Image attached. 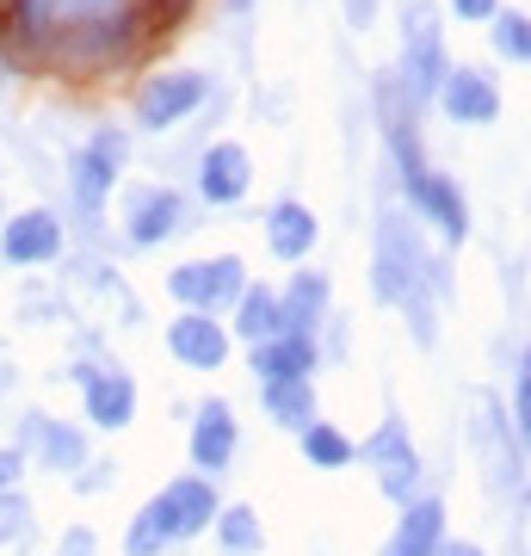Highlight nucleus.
Masks as SVG:
<instances>
[{"label": "nucleus", "mask_w": 531, "mask_h": 556, "mask_svg": "<svg viewBox=\"0 0 531 556\" xmlns=\"http://www.w3.org/2000/svg\"><path fill=\"white\" fill-rule=\"evenodd\" d=\"M371 278H377L371 285L377 303L402 309L420 346H439V309L433 303L452 298V285H445V266L427 254L420 229H414L395 204H383V217H377V266H371Z\"/></svg>", "instance_id": "obj_1"}, {"label": "nucleus", "mask_w": 531, "mask_h": 556, "mask_svg": "<svg viewBox=\"0 0 531 556\" xmlns=\"http://www.w3.org/2000/svg\"><path fill=\"white\" fill-rule=\"evenodd\" d=\"M353 464H371L383 501H395V507H408V501L420 495V482H427V470H420V452H414L408 427H402L395 415L383 420L371 439H358V445H353Z\"/></svg>", "instance_id": "obj_2"}, {"label": "nucleus", "mask_w": 531, "mask_h": 556, "mask_svg": "<svg viewBox=\"0 0 531 556\" xmlns=\"http://www.w3.org/2000/svg\"><path fill=\"white\" fill-rule=\"evenodd\" d=\"M248 285V266L236 254H211V260H186L167 273V298L179 309H198V316H229V303L241 298Z\"/></svg>", "instance_id": "obj_3"}, {"label": "nucleus", "mask_w": 531, "mask_h": 556, "mask_svg": "<svg viewBox=\"0 0 531 556\" xmlns=\"http://www.w3.org/2000/svg\"><path fill=\"white\" fill-rule=\"evenodd\" d=\"M68 383L80 390L87 427H99V433H124L137 420V378L124 365H112V358H99V365L80 358V365H68Z\"/></svg>", "instance_id": "obj_4"}, {"label": "nucleus", "mask_w": 531, "mask_h": 556, "mask_svg": "<svg viewBox=\"0 0 531 556\" xmlns=\"http://www.w3.org/2000/svg\"><path fill=\"white\" fill-rule=\"evenodd\" d=\"M445 31H439V13L427 7H408L402 20V87H408V105H427L445 80Z\"/></svg>", "instance_id": "obj_5"}, {"label": "nucleus", "mask_w": 531, "mask_h": 556, "mask_svg": "<svg viewBox=\"0 0 531 556\" xmlns=\"http://www.w3.org/2000/svg\"><path fill=\"white\" fill-rule=\"evenodd\" d=\"M124 161H130V137H124V130H112V124H105V130H93V137L68 155V192H75L80 211H99V204L112 199Z\"/></svg>", "instance_id": "obj_6"}, {"label": "nucleus", "mask_w": 531, "mask_h": 556, "mask_svg": "<svg viewBox=\"0 0 531 556\" xmlns=\"http://www.w3.org/2000/svg\"><path fill=\"white\" fill-rule=\"evenodd\" d=\"M13 445L25 452V464H38L43 477H75L80 464H87V433H80L75 420H50V415H20V433Z\"/></svg>", "instance_id": "obj_7"}, {"label": "nucleus", "mask_w": 531, "mask_h": 556, "mask_svg": "<svg viewBox=\"0 0 531 556\" xmlns=\"http://www.w3.org/2000/svg\"><path fill=\"white\" fill-rule=\"evenodd\" d=\"M211 93V80L192 75V68H174V75H149L137 87V130H174L179 118H192Z\"/></svg>", "instance_id": "obj_8"}, {"label": "nucleus", "mask_w": 531, "mask_h": 556, "mask_svg": "<svg viewBox=\"0 0 531 556\" xmlns=\"http://www.w3.org/2000/svg\"><path fill=\"white\" fill-rule=\"evenodd\" d=\"M236 445H241L236 408H229L223 396H204V402L192 408V439H186V452H192V470L217 482L223 470L236 464Z\"/></svg>", "instance_id": "obj_9"}, {"label": "nucleus", "mask_w": 531, "mask_h": 556, "mask_svg": "<svg viewBox=\"0 0 531 556\" xmlns=\"http://www.w3.org/2000/svg\"><path fill=\"white\" fill-rule=\"evenodd\" d=\"M167 353L186 365V371H223L229 353H236V334L223 316H198V309H179L167 321Z\"/></svg>", "instance_id": "obj_10"}, {"label": "nucleus", "mask_w": 531, "mask_h": 556, "mask_svg": "<svg viewBox=\"0 0 531 556\" xmlns=\"http://www.w3.org/2000/svg\"><path fill=\"white\" fill-rule=\"evenodd\" d=\"M248 186H254V155L241 142H211L198 155V199L204 204H217V211L223 204H241Z\"/></svg>", "instance_id": "obj_11"}, {"label": "nucleus", "mask_w": 531, "mask_h": 556, "mask_svg": "<svg viewBox=\"0 0 531 556\" xmlns=\"http://www.w3.org/2000/svg\"><path fill=\"white\" fill-rule=\"evenodd\" d=\"M0 260L7 266H50V260H62V217L56 211H20L13 223H0Z\"/></svg>", "instance_id": "obj_12"}, {"label": "nucleus", "mask_w": 531, "mask_h": 556, "mask_svg": "<svg viewBox=\"0 0 531 556\" xmlns=\"http://www.w3.org/2000/svg\"><path fill=\"white\" fill-rule=\"evenodd\" d=\"M433 100L445 105V118H457V124H494L501 118V87L489 80V68H470V62L445 68Z\"/></svg>", "instance_id": "obj_13"}, {"label": "nucleus", "mask_w": 531, "mask_h": 556, "mask_svg": "<svg viewBox=\"0 0 531 556\" xmlns=\"http://www.w3.org/2000/svg\"><path fill=\"white\" fill-rule=\"evenodd\" d=\"M414 204V217L420 223H433L439 236L452 241V248H464L470 241V204H464V192H457V179L452 174H439V167H427V179L408 192Z\"/></svg>", "instance_id": "obj_14"}, {"label": "nucleus", "mask_w": 531, "mask_h": 556, "mask_svg": "<svg viewBox=\"0 0 531 556\" xmlns=\"http://www.w3.org/2000/svg\"><path fill=\"white\" fill-rule=\"evenodd\" d=\"M161 514H167V532H174V544H186V538H204L211 532V519H217V482L211 477H179L161 489Z\"/></svg>", "instance_id": "obj_15"}, {"label": "nucleus", "mask_w": 531, "mask_h": 556, "mask_svg": "<svg viewBox=\"0 0 531 556\" xmlns=\"http://www.w3.org/2000/svg\"><path fill=\"white\" fill-rule=\"evenodd\" d=\"M124 229H130V248H161L186 229V199L174 186H142L124 211Z\"/></svg>", "instance_id": "obj_16"}, {"label": "nucleus", "mask_w": 531, "mask_h": 556, "mask_svg": "<svg viewBox=\"0 0 531 556\" xmlns=\"http://www.w3.org/2000/svg\"><path fill=\"white\" fill-rule=\"evenodd\" d=\"M328 303H334V285H328V273H315V266H303V273H291V285L278 291V321H285V334H309L328 321Z\"/></svg>", "instance_id": "obj_17"}, {"label": "nucleus", "mask_w": 531, "mask_h": 556, "mask_svg": "<svg viewBox=\"0 0 531 556\" xmlns=\"http://www.w3.org/2000/svg\"><path fill=\"white\" fill-rule=\"evenodd\" d=\"M439 538H445V501L414 495L408 507H395V532L383 544V556H433Z\"/></svg>", "instance_id": "obj_18"}, {"label": "nucleus", "mask_w": 531, "mask_h": 556, "mask_svg": "<svg viewBox=\"0 0 531 556\" xmlns=\"http://www.w3.org/2000/svg\"><path fill=\"white\" fill-rule=\"evenodd\" d=\"M248 365H254L260 383H291V378H315L321 353H315L309 334H273L260 346H248Z\"/></svg>", "instance_id": "obj_19"}, {"label": "nucleus", "mask_w": 531, "mask_h": 556, "mask_svg": "<svg viewBox=\"0 0 531 556\" xmlns=\"http://www.w3.org/2000/svg\"><path fill=\"white\" fill-rule=\"evenodd\" d=\"M315 236H321V217H315L309 204H296V199H278L273 211H266V248H273L278 260H309Z\"/></svg>", "instance_id": "obj_20"}, {"label": "nucleus", "mask_w": 531, "mask_h": 556, "mask_svg": "<svg viewBox=\"0 0 531 556\" xmlns=\"http://www.w3.org/2000/svg\"><path fill=\"white\" fill-rule=\"evenodd\" d=\"M229 334L260 346V340L285 334V321H278V291L273 285H241V298L229 303Z\"/></svg>", "instance_id": "obj_21"}, {"label": "nucleus", "mask_w": 531, "mask_h": 556, "mask_svg": "<svg viewBox=\"0 0 531 556\" xmlns=\"http://www.w3.org/2000/svg\"><path fill=\"white\" fill-rule=\"evenodd\" d=\"M260 408L273 427L296 433V427H309L315 420V378H291V383H260Z\"/></svg>", "instance_id": "obj_22"}, {"label": "nucleus", "mask_w": 531, "mask_h": 556, "mask_svg": "<svg viewBox=\"0 0 531 556\" xmlns=\"http://www.w3.org/2000/svg\"><path fill=\"white\" fill-rule=\"evenodd\" d=\"M211 532H217V544H223L229 556H260V551H266L260 514L248 507V501H236V507H217V519H211Z\"/></svg>", "instance_id": "obj_23"}, {"label": "nucleus", "mask_w": 531, "mask_h": 556, "mask_svg": "<svg viewBox=\"0 0 531 556\" xmlns=\"http://www.w3.org/2000/svg\"><path fill=\"white\" fill-rule=\"evenodd\" d=\"M296 445H303V457H309L315 470H346V464H353V439L321 415H315L309 427H296Z\"/></svg>", "instance_id": "obj_24"}, {"label": "nucleus", "mask_w": 531, "mask_h": 556, "mask_svg": "<svg viewBox=\"0 0 531 556\" xmlns=\"http://www.w3.org/2000/svg\"><path fill=\"white\" fill-rule=\"evenodd\" d=\"M174 551V532H167V514H161V501L149 495L130 519V532H124V556H167Z\"/></svg>", "instance_id": "obj_25"}, {"label": "nucleus", "mask_w": 531, "mask_h": 556, "mask_svg": "<svg viewBox=\"0 0 531 556\" xmlns=\"http://www.w3.org/2000/svg\"><path fill=\"white\" fill-rule=\"evenodd\" d=\"M494 31H489V43H494V56L501 62H513V68H526L531 62V20L519 13V7H507V13H494Z\"/></svg>", "instance_id": "obj_26"}, {"label": "nucleus", "mask_w": 531, "mask_h": 556, "mask_svg": "<svg viewBox=\"0 0 531 556\" xmlns=\"http://www.w3.org/2000/svg\"><path fill=\"white\" fill-rule=\"evenodd\" d=\"M25 538H31V507L20 489H7L0 495V544H25Z\"/></svg>", "instance_id": "obj_27"}, {"label": "nucleus", "mask_w": 531, "mask_h": 556, "mask_svg": "<svg viewBox=\"0 0 531 556\" xmlns=\"http://www.w3.org/2000/svg\"><path fill=\"white\" fill-rule=\"evenodd\" d=\"M105 489H118V464L112 457H87L75 470V495H105Z\"/></svg>", "instance_id": "obj_28"}, {"label": "nucleus", "mask_w": 531, "mask_h": 556, "mask_svg": "<svg viewBox=\"0 0 531 556\" xmlns=\"http://www.w3.org/2000/svg\"><path fill=\"white\" fill-rule=\"evenodd\" d=\"M56 556H99V532L93 526H68L56 538Z\"/></svg>", "instance_id": "obj_29"}, {"label": "nucleus", "mask_w": 531, "mask_h": 556, "mask_svg": "<svg viewBox=\"0 0 531 556\" xmlns=\"http://www.w3.org/2000/svg\"><path fill=\"white\" fill-rule=\"evenodd\" d=\"M25 470H31V464H25L20 445H0V495H7V489H20Z\"/></svg>", "instance_id": "obj_30"}, {"label": "nucleus", "mask_w": 531, "mask_h": 556, "mask_svg": "<svg viewBox=\"0 0 531 556\" xmlns=\"http://www.w3.org/2000/svg\"><path fill=\"white\" fill-rule=\"evenodd\" d=\"M445 7H452V20H464V25H482V20L501 13V0H445Z\"/></svg>", "instance_id": "obj_31"}, {"label": "nucleus", "mask_w": 531, "mask_h": 556, "mask_svg": "<svg viewBox=\"0 0 531 556\" xmlns=\"http://www.w3.org/2000/svg\"><path fill=\"white\" fill-rule=\"evenodd\" d=\"M340 7H346V25H353V31H371L377 0H340Z\"/></svg>", "instance_id": "obj_32"}, {"label": "nucleus", "mask_w": 531, "mask_h": 556, "mask_svg": "<svg viewBox=\"0 0 531 556\" xmlns=\"http://www.w3.org/2000/svg\"><path fill=\"white\" fill-rule=\"evenodd\" d=\"M433 556H489V551H482V544H470V538H439Z\"/></svg>", "instance_id": "obj_33"}, {"label": "nucleus", "mask_w": 531, "mask_h": 556, "mask_svg": "<svg viewBox=\"0 0 531 556\" xmlns=\"http://www.w3.org/2000/svg\"><path fill=\"white\" fill-rule=\"evenodd\" d=\"M0 396H7V378H0Z\"/></svg>", "instance_id": "obj_34"}, {"label": "nucleus", "mask_w": 531, "mask_h": 556, "mask_svg": "<svg viewBox=\"0 0 531 556\" xmlns=\"http://www.w3.org/2000/svg\"><path fill=\"white\" fill-rule=\"evenodd\" d=\"M0 223H7V211H0Z\"/></svg>", "instance_id": "obj_35"}]
</instances>
